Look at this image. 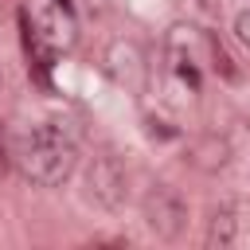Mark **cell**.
Masks as SVG:
<instances>
[{
  "label": "cell",
  "mask_w": 250,
  "mask_h": 250,
  "mask_svg": "<svg viewBox=\"0 0 250 250\" xmlns=\"http://www.w3.org/2000/svg\"><path fill=\"white\" fill-rule=\"evenodd\" d=\"M12 160L20 164V172L31 184L59 188L78 168V137L62 121H39V125H31L16 137Z\"/></svg>",
  "instance_id": "cell-1"
},
{
  "label": "cell",
  "mask_w": 250,
  "mask_h": 250,
  "mask_svg": "<svg viewBox=\"0 0 250 250\" xmlns=\"http://www.w3.org/2000/svg\"><path fill=\"white\" fill-rule=\"evenodd\" d=\"M141 211H145L148 230H152L156 238H164V242L184 238L188 219H191L188 199H184V195H180L172 184H152V188L145 191V199H141Z\"/></svg>",
  "instance_id": "cell-2"
},
{
  "label": "cell",
  "mask_w": 250,
  "mask_h": 250,
  "mask_svg": "<svg viewBox=\"0 0 250 250\" xmlns=\"http://www.w3.org/2000/svg\"><path fill=\"white\" fill-rule=\"evenodd\" d=\"M86 191L105 211H121L129 203V172H125V164L117 156H109V152L94 156V164L86 172Z\"/></svg>",
  "instance_id": "cell-3"
},
{
  "label": "cell",
  "mask_w": 250,
  "mask_h": 250,
  "mask_svg": "<svg viewBox=\"0 0 250 250\" xmlns=\"http://www.w3.org/2000/svg\"><path fill=\"white\" fill-rule=\"evenodd\" d=\"M102 66H105V74H109L117 86H125V90H133V94H141L145 82H148L145 51H141L133 39H109V43H105V55H102Z\"/></svg>",
  "instance_id": "cell-4"
},
{
  "label": "cell",
  "mask_w": 250,
  "mask_h": 250,
  "mask_svg": "<svg viewBox=\"0 0 250 250\" xmlns=\"http://www.w3.org/2000/svg\"><path fill=\"white\" fill-rule=\"evenodd\" d=\"M188 160H191V168H199V172H223V168L230 164V145H227V137H219V133H203V137H195V141L188 145Z\"/></svg>",
  "instance_id": "cell-5"
},
{
  "label": "cell",
  "mask_w": 250,
  "mask_h": 250,
  "mask_svg": "<svg viewBox=\"0 0 250 250\" xmlns=\"http://www.w3.org/2000/svg\"><path fill=\"white\" fill-rule=\"evenodd\" d=\"M234 238H238V219L230 207H219L207 223V250H227Z\"/></svg>",
  "instance_id": "cell-6"
},
{
  "label": "cell",
  "mask_w": 250,
  "mask_h": 250,
  "mask_svg": "<svg viewBox=\"0 0 250 250\" xmlns=\"http://www.w3.org/2000/svg\"><path fill=\"white\" fill-rule=\"evenodd\" d=\"M203 47H207V55H211V70H215L219 78H227V82H230V78H234L238 70H234V62H230V55H227V51L219 47V39L203 31Z\"/></svg>",
  "instance_id": "cell-7"
},
{
  "label": "cell",
  "mask_w": 250,
  "mask_h": 250,
  "mask_svg": "<svg viewBox=\"0 0 250 250\" xmlns=\"http://www.w3.org/2000/svg\"><path fill=\"white\" fill-rule=\"evenodd\" d=\"M234 35H238V43H242V47L250 51V8L234 16Z\"/></svg>",
  "instance_id": "cell-8"
},
{
  "label": "cell",
  "mask_w": 250,
  "mask_h": 250,
  "mask_svg": "<svg viewBox=\"0 0 250 250\" xmlns=\"http://www.w3.org/2000/svg\"><path fill=\"white\" fill-rule=\"evenodd\" d=\"M12 164V152H8V141H4V125H0V172H8Z\"/></svg>",
  "instance_id": "cell-9"
},
{
  "label": "cell",
  "mask_w": 250,
  "mask_h": 250,
  "mask_svg": "<svg viewBox=\"0 0 250 250\" xmlns=\"http://www.w3.org/2000/svg\"><path fill=\"white\" fill-rule=\"evenodd\" d=\"M219 4H223V0H199V8H203V12H219Z\"/></svg>",
  "instance_id": "cell-10"
}]
</instances>
